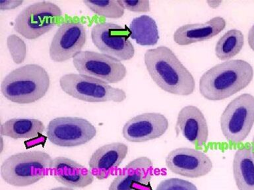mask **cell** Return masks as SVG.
Returning <instances> with one entry per match:
<instances>
[{
	"label": "cell",
	"instance_id": "6da1fadb",
	"mask_svg": "<svg viewBox=\"0 0 254 190\" xmlns=\"http://www.w3.org/2000/svg\"><path fill=\"white\" fill-rule=\"evenodd\" d=\"M144 61L150 77L163 91L181 96L193 93L195 82L193 75L169 48L147 50Z\"/></svg>",
	"mask_w": 254,
	"mask_h": 190
},
{
	"label": "cell",
	"instance_id": "7a4b0ae2",
	"mask_svg": "<svg viewBox=\"0 0 254 190\" xmlns=\"http://www.w3.org/2000/svg\"><path fill=\"white\" fill-rule=\"evenodd\" d=\"M253 77V67L249 62L242 59L223 62L201 76L199 93L209 101H221L245 89Z\"/></svg>",
	"mask_w": 254,
	"mask_h": 190
},
{
	"label": "cell",
	"instance_id": "3957f363",
	"mask_svg": "<svg viewBox=\"0 0 254 190\" xmlns=\"http://www.w3.org/2000/svg\"><path fill=\"white\" fill-rule=\"evenodd\" d=\"M50 77L45 68L28 64L8 74L1 84L4 97L13 103L29 104L41 99L49 91Z\"/></svg>",
	"mask_w": 254,
	"mask_h": 190
},
{
	"label": "cell",
	"instance_id": "277c9868",
	"mask_svg": "<svg viewBox=\"0 0 254 190\" xmlns=\"http://www.w3.org/2000/svg\"><path fill=\"white\" fill-rule=\"evenodd\" d=\"M53 159L49 153L31 151L14 154L1 166L2 179L15 187L33 185L51 173Z\"/></svg>",
	"mask_w": 254,
	"mask_h": 190
},
{
	"label": "cell",
	"instance_id": "5b68a950",
	"mask_svg": "<svg viewBox=\"0 0 254 190\" xmlns=\"http://www.w3.org/2000/svg\"><path fill=\"white\" fill-rule=\"evenodd\" d=\"M60 85L68 95L90 103H121L127 99V94L123 90L112 87L101 80L80 74L63 75L60 79Z\"/></svg>",
	"mask_w": 254,
	"mask_h": 190
},
{
	"label": "cell",
	"instance_id": "8992f818",
	"mask_svg": "<svg viewBox=\"0 0 254 190\" xmlns=\"http://www.w3.org/2000/svg\"><path fill=\"white\" fill-rule=\"evenodd\" d=\"M220 125L228 142H243L254 125V96L243 94L230 102L222 114Z\"/></svg>",
	"mask_w": 254,
	"mask_h": 190
},
{
	"label": "cell",
	"instance_id": "52a82bcc",
	"mask_svg": "<svg viewBox=\"0 0 254 190\" xmlns=\"http://www.w3.org/2000/svg\"><path fill=\"white\" fill-rule=\"evenodd\" d=\"M63 11L51 1L37 2L25 7L15 18L14 29L29 40L39 39L59 23Z\"/></svg>",
	"mask_w": 254,
	"mask_h": 190
},
{
	"label": "cell",
	"instance_id": "ba28073f",
	"mask_svg": "<svg viewBox=\"0 0 254 190\" xmlns=\"http://www.w3.org/2000/svg\"><path fill=\"white\" fill-rule=\"evenodd\" d=\"M73 63L80 75L96 78L108 84L119 83L127 75V67L121 61L98 52L80 51L73 58Z\"/></svg>",
	"mask_w": 254,
	"mask_h": 190
},
{
	"label": "cell",
	"instance_id": "9c48e42d",
	"mask_svg": "<svg viewBox=\"0 0 254 190\" xmlns=\"http://www.w3.org/2000/svg\"><path fill=\"white\" fill-rule=\"evenodd\" d=\"M96 135V128L87 120L79 117H57L52 120L47 128L48 139L60 147L84 145L93 140Z\"/></svg>",
	"mask_w": 254,
	"mask_h": 190
},
{
	"label": "cell",
	"instance_id": "30bf717a",
	"mask_svg": "<svg viewBox=\"0 0 254 190\" xmlns=\"http://www.w3.org/2000/svg\"><path fill=\"white\" fill-rule=\"evenodd\" d=\"M129 37V28L115 23H97L91 30L92 42L98 49L121 61L131 59L135 55Z\"/></svg>",
	"mask_w": 254,
	"mask_h": 190
},
{
	"label": "cell",
	"instance_id": "8fae6325",
	"mask_svg": "<svg viewBox=\"0 0 254 190\" xmlns=\"http://www.w3.org/2000/svg\"><path fill=\"white\" fill-rule=\"evenodd\" d=\"M165 163L172 173L190 179L205 177L213 167L211 159L204 152L188 147L170 152Z\"/></svg>",
	"mask_w": 254,
	"mask_h": 190
},
{
	"label": "cell",
	"instance_id": "7c38bea8",
	"mask_svg": "<svg viewBox=\"0 0 254 190\" xmlns=\"http://www.w3.org/2000/svg\"><path fill=\"white\" fill-rule=\"evenodd\" d=\"M87 33L80 22L68 21L58 29L50 47L51 59L62 63L73 58L85 45Z\"/></svg>",
	"mask_w": 254,
	"mask_h": 190
},
{
	"label": "cell",
	"instance_id": "4fadbf2b",
	"mask_svg": "<svg viewBox=\"0 0 254 190\" xmlns=\"http://www.w3.org/2000/svg\"><path fill=\"white\" fill-rule=\"evenodd\" d=\"M169 127V121L163 114L145 113L129 120L124 126L123 135L130 142H145L159 139Z\"/></svg>",
	"mask_w": 254,
	"mask_h": 190
},
{
	"label": "cell",
	"instance_id": "5bb4252c",
	"mask_svg": "<svg viewBox=\"0 0 254 190\" xmlns=\"http://www.w3.org/2000/svg\"><path fill=\"white\" fill-rule=\"evenodd\" d=\"M153 164L147 157H140L128 163L115 178L109 190H153L151 181Z\"/></svg>",
	"mask_w": 254,
	"mask_h": 190
},
{
	"label": "cell",
	"instance_id": "9a60e30c",
	"mask_svg": "<svg viewBox=\"0 0 254 190\" xmlns=\"http://www.w3.org/2000/svg\"><path fill=\"white\" fill-rule=\"evenodd\" d=\"M127 153L128 147L125 143L115 142L102 146L90 158V171L98 180L107 179L115 173Z\"/></svg>",
	"mask_w": 254,
	"mask_h": 190
},
{
	"label": "cell",
	"instance_id": "2e32d148",
	"mask_svg": "<svg viewBox=\"0 0 254 190\" xmlns=\"http://www.w3.org/2000/svg\"><path fill=\"white\" fill-rule=\"evenodd\" d=\"M177 128L187 141L197 147H203L209 138L207 120L201 110L195 106L183 108L178 115Z\"/></svg>",
	"mask_w": 254,
	"mask_h": 190
},
{
	"label": "cell",
	"instance_id": "e0dca14e",
	"mask_svg": "<svg viewBox=\"0 0 254 190\" xmlns=\"http://www.w3.org/2000/svg\"><path fill=\"white\" fill-rule=\"evenodd\" d=\"M51 174L58 182L71 189L89 187L95 179L91 171L65 157H58L53 159Z\"/></svg>",
	"mask_w": 254,
	"mask_h": 190
},
{
	"label": "cell",
	"instance_id": "ac0fdd59",
	"mask_svg": "<svg viewBox=\"0 0 254 190\" xmlns=\"http://www.w3.org/2000/svg\"><path fill=\"white\" fill-rule=\"evenodd\" d=\"M227 23L221 17L212 18L205 23L187 24L182 26L174 34V41L180 46L208 41L225 29Z\"/></svg>",
	"mask_w": 254,
	"mask_h": 190
},
{
	"label": "cell",
	"instance_id": "d6986e66",
	"mask_svg": "<svg viewBox=\"0 0 254 190\" xmlns=\"http://www.w3.org/2000/svg\"><path fill=\"white\" fill-rule=\"evenodd\" d=\"M233 169L238 189L254 190V159L251 144H246L236 151Z\"/></svg>",
	"mask_w": 254,
	"mask_h": 190
},
{
	"label": "cell",
	"instance_id": "ffe728a7",
	"mask_svg": "<svg viewBox=\"0 0 254 190\" xmlns=\"http://www.w3.org/2000/svg\"><path fill=\"white\" fill-rule=\"evenodd\" d=\"M43 122L35 119H12L1 125V135L13 139H35L45 131Z\"/></svg>",
	"mask_w": 254,
	"mask_h": 190
},
{
	"label": "cell",
	"instance_id": "44dd1931",
	"mask_svg": "<svg viewBox=\"0 0 254 190\" xmlns=\"http://www.w3.org/2000/svg\"><path fill=\"white\" fill-rule=\"evenodd\" d=\"M129 31L130 37L141 46H155L159 40L157 23L150 16L141 15L132 20Z\"/></svg>",
	"mask_w": 254,
	"mask_h": 190
},
{
	"label": "cell",
	"instance_id": "7402d4cb",
	"mask_svg": "<svg viewBox=\"0 0 254 190\" xmlns=\"http://www.w3.org/2000/svg\"><path fill=\"white\" fill-rule=\"evenodd\" d=\"M245 37L241 31L232 29L219 40L215 47L216 56L221 61L232 59L243 49Z\"/></svg>",
	"mask_w": 254,
	"mask_h": 190
},
{
	"label": "cell",
	"instance_id": "603a6c76",
	"mask_svg": "<svg viewBox=\"0 0 254 190\" xmlns=\"http://www.w3.org/2000/svg\"><path fill=\"white\" fill-rule=\"evenodd\" d=\"M83 3L94 13L101 17L120 19L125 14V9L122 7L119 1L87 0L83 1Z\"/></svg>",
	"mask_w": 254,
	"mask_h": 190
},
{
	"label": "cell",
	"instance_id": "cb8c5ba5",
	"mask_svg": "<svg viewBox=\"0 0 254 190\" xmlns=\"http://www.w3.org/2000/svg\"><path fill=\"white\" fill-rule=\"evenodd\" d=\"M7 47L14 63L20 64L25 61L27 46L23 40L15 35H10L7 39Z\"/></svg>",
	"mask_w": 254,
	"mask_h": 190
},
{
	"label": "cell",
	"instance_id": "d4e9b609",
	"mask_svg": "<svg viewBox=\"0 0 254 190\" xmlns=\"http://www.w3.org/2000/svg\"><path fill=\"white\" fill-rule=\"evenodd\" d=\"M156 190H197V189L190 182L173 178L161 182Z\"/></svg>",
	"mask_w": 254,
	"mask_h": 190
},
{
	"label": "cell",
	"instance_id": "484cf974",
	"mask_svg": "<svg viewBox=\"0 0 254 190\" xmlns=\"http://www.w3.org/2000/svg\"><path fill=\"white\" fill-rule=\"evenodd\" d=\"M122 7L125 9L129 10L136 13H145L151 11L149 1H132V0H124L119 1Z\"/></svg>",
	"mask_w": 254,
	"mask_h": 190
},
{
	"label": "cell",
	"instance_id": "4316f807",
	"mask_svg": "<svg viewBox=\"0 0 254 190\" xmlns=\"http://www.w3.org/2000/svg\"><path fill=\"white\" fill-rule=\"evenodd\" d=\"M23 3V1H0V9L1 10L15 9Z\"/></svg>",
	"mask_w": 254,
	"mask_h": 190
},
{
	"label": "cell",
	"instance_id": "83f0119b",
	"mask_svg": "<svg viewBox=\"0 0 254 190\" xmlns=\"http://www.w3.org/2000/svg\"><path fill=\"white\" fill-rule=\"evenodd\" d=\"M248 42L251 49L254 51V25L250 29L249 36H248Z\"/></svg>",
	"mask_w": 254,
	"mask_h": 190
},
{
	"label": "cell",
	"instance_id": "f1b7e54d",
	"mask_svg": "<svg viewBox=\"0 0 254 190\" xmlns=\"http://www.w3.org/2000/svg\"><path fill=\"white\" fill-rule=\"evenodd\" d=\"M207 5H209V7L212 9H217L220 5H221V1H207Z\"/></svg>",
	"mask_w": 254,
	"mask_h": 190
},
{
	"label": "cell",
	"instance_id": "f546056e",
	"mask_svg": "<svg viewBox=\"0 0 254 190\" xmlns=\"http://www.w3.org/2000/svg\"><path fill=\"white\" fill-rule=\"evenodd\" d=\"M50 190H74L71 188H66V187H58L55 188V189H51Z\"/></svg>",
	"mask_w": 254,
	"mask_h": 190
},
{
	"label": "cell",
	"instance_id": "4dcf8cb0",
	"mask_svg": "<svg viewBox=\"0 0 254 190\" xmlns=\"http://www.w3.org/2000/svg\"><path fill=\"white\" fill-rule=\"evenodd\" d=\"M252 151H253V155L254 159V136L253 138V143H252Z\"/></svg>",
	"mask_w": 254,
	"mask_h": 190
},
{
	"label": "cell",
	"instance_id": "1f68e13d",
	"mask_svg": "<svg viewBox=\"0 0 254 190\" xmlns=\"http://www.w3.org/2000/svg\"><path fill=\"white\" fill-rule=\"evenodd\" d=\"M3 138L1 137V152L3 151Z\"/></svg>",
	"mask_w": 254,
	"mask_h": 190
}]
</instances>
